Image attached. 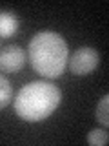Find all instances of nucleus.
I'll return each mask as SVG.
<instances>
[{
  "instance_id": "f257e3e1",
  "label": "nucleus",
  "mask_w": 109,
  "mask_h": 146,
  "mask_svg": "<svg viewBox=\"0 0 109 146\" xmlns=\"http://www.w3.org/2000/svg\"><path fill=\"white\" fill-rule=\"evenodd\" d=\"M69 49L54 31H40L29 42V62L36 73L47 79L60 77L67 66Z\"/></svg>"
},
{
  "instance_id": "f03ea898",
  "label": "nucleus",
  "mask_w": 109,
  "mask_h": 146,
  "mask_svg": "<svg viewBox=\"0 0 109 146\" xmlns=\"http://www.w3.org/2000/svg\"><path fill=\"white\" fill-rule=\"evenodd\" d=\"M62 100V93L53 82L35 80L20 88L15 97V111L22 121L38 122L47 119Z\"/></svg>"
},
{
  "instance_id": "7ed1b4c3",
  "label": "nucleus",
  "mask_w": 109,
  "mask_h": 146,
  "mask_svg": "<svg viewBox=\"0 0 109 146\" xmlns=\"http://www.w3.org/2000/svg\"><path fill=\"white\" fill-rule=\"evenodd\" d=\"M98 51L93 48H78L75 53H73V57L69 58V68L71 71L75 73V75H89V73L95 71V68L98 66Z\"/></svg>"
},
{
  "instance_id": "20e7f679",
  "label": "nucleus",
  "mask_w": 109,
  "mask_h": 146,
  "mask_svg": "<svg viewBox=\"0 0 109 146\" xmlns=\"http://www.w3.org/2000/svg\"><path fill=\"white\" fill-rule=\"evenodd\" d=\"M26 64V51L20 46H6L0 49V70L6 73H15Z\"/></svg>"
},
{
  "instance_id": "39448f33",
  "label": "nucleus",
  "mask_w": 109,
  "mask_h": 146,
  "mask_svg": "<svg viewBox=\"0 0 109 146\" xmlns=\"http://www.w3.org/2000/svg\"><path fill=\"white\" fill-rule=\"evenodd\" d=\"M16 29H18L16 17L9 11H0V36L9 38L16 33Z\"/></svg>"
},
{
  "instance_id": "423d86ee",
  "label": "nucleus",
  "mask_w": 109,
  "mask_h": 146,
  "mask_svg": "<svg viewBox=\"0 0 109 146\" xmlns=\"http://www.w3.org/2000/svg\"><path fill=\"white\" fill-rule=\"evenodd\" d=\"M13 100V88L4 75H0V108H6Z\"/></svg>"
},
{
  "instance_id": "0eeeda50",
  "label": "nucleus",
  "mask_w": 109,
  "mask_h": 146,
  "mask_svg": "<svg viewBox=\"0 0 109 146\" xmlns=\"http://www.w3.org/2000/svg\"><path fill=\"white\" fill-rule=\"evenodd\" d=\"M97 121L102 126H109V95H104L97 106Z\"/></svg>"
},
{
  "instance_id": "6e6552de",
  "label": "nucleus",
  "mask_w": 109,
  "mask_h": 146,
  "mask_svg": "<svg viewBox=\"0 0 109 146\" xmlns=\"http://www.w3.org/2000/svg\"><path fill=\"white\" fill-rule=\"evenodd\" d=\"M109 141V135L106 130H91L87 133V143L93 146H106Z\"/></svg>"
}]
</instances>
